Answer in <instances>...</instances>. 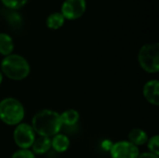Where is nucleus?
<instances>
[{
  "label": "nucleus",
  "instance_id": "nucleus-1",
  "mask_svg": "<svg viewBox=\"0 0 159 158\" xmlns=\"http://www.w3.org/2000/svg\"><path fill=\"white\" fill-rule=\"evenodd\" d=\"M32 124L34 132L48 138L57 135L62 126L60 115L51 110H42L36 113L33 117Z\"/></svg>",
  "mask_w": 159,
  "mask_h": 158
},
{
  "label": "nucleus",
  "instance_id": "nucleus-2",
  "mask_svg": "<svg viewBox=\"0 0 159 158\" xmlns=\"http://www.w3.org/2000/svg\"><path fill=\"white\" fill-rule=\"evenodd\" d=\"M1 70L7 77L12 80H21L28 76L30 65L22 56L10 54L2 61Z\"/></svg>",
  "mask_w": 159,
  "mask_h": 158
},
{
  "label": "nucleus",
  "instance_id": "nucleus-3",
  "mask_svg": "<svg viewBox=\"0 0 159 158\" xmlns=\"http://www.w3.org/2000/svg\"><path fill=\"white\" fill-rule=\"evenodd\" d=\"M24 117L22 104L14 98H7L0 102V119L7 125H18Z\"/></svg>",
  "mask_w": 159,
  "mask_h": 158
},
{
  "label": "nucleus",
  "instance_id": "nucleus-4",
  "mask_svg": "<svg viewBox=\"0 0 159 158\" xmlns=\"http://www.w3.org/2000/svg\"><path fill=\"white\" fill-rule=\"evenodd\" d=\"M138 60L141 67L148 73H157L159 71V45L150 43L142 47L139 51Z\"/></svg>",
  "mask_w": 159,
  "mask_h": 158
},
{
  "label": "nucleus",
  "instance_id": "nucleus-5",
  "mask_svg": "<svg viewBox=\"0 0 159 158\" xmlns=\"http://www.w3.org/2000/svg\"><path fill=\"white\" fill-rule=\"evenodd\" d=\"M34 133L32 126L28 124H20L13 133L14 142L20 149H28L32 147L35 140Z\"/></svg>",
  "mask_w": 159,
  "mask_h": 158
},
{
  "label": "nucleus",
  "instance_id": "nucleus-6",
  "mask_svg": "<svg viewBox=\"0 0 159 158\" xmlns=\"http://www.w3.org/2000/svg\"><path fill=\"white\" fill-rule=\"evenodd\" d=\"M86 0H65L61 6V14L64 19L76 20L86 11Z\"/></svg>",
  "mask_w": 159,
  "mask_h": 158
},
{
  "label": "nucleus",
  "instance_id": "nucleus-7",
  "mask_svg": "<svg viewBox=\"0 0 159 158\" xmlns=\"http://www.w3.org/2000/svg\"><path fill=\"white\" fill-rule=\"evenodd\" d=\"M110 153L112 158H138L140 156L138 147L127 141L113 144Z\"/></svg>",
  "mask_w": 159,
  "mask_h": 158
},
{
  "label": "nucleus",
  "instance_id": "nucleus-8",
  "mask_svg": "<svg viewBox=\"0 0 159 158\" xmlns=\"http://www.w3.org/2000/svg\"><path fill=\"white\" fill-rule=\"evenodd\" d=\"M143 96L148 102L153 105H159L158 80H150L143 87Z\"/></svg>",
  "mask_w": 159,
  "mask_h": 158
},
{
  "label": "nucleus",
  "instance_id": "nucleus-9",
  "mask_svg": "<svg viewBox=\"0 0 159 158\" xmlns=\"http://www.w3.org/2000/svg\"><path fill=\"white\" fill-rule=\"evenodd\" d=\"M33 153L36 155H43L51 148V140L48 137L40 136L35 139L33 145Z\"/></svg>",
  "mask_w": 159,
  "mask_h": 158
},
{
  "label": "nucleus",
  "instance_id": "nucleus-10",
  "mask_svg": "<svg viewBox=\"0 0 159 158\" xmlns=\"http://www.w3.org/2000/svg\"><path fill=\"white\" fill-rule=\"evenodd\" d=\"M129 142H131L132 144L138 147L139 145H143L146 143L148 141V137L144 130L141 129H133L129 133Z\"/></svg>",
  "mask_w": 159,
  "mask_h": 158
},
{
  "label": "nucleus",
  "instance_id": "nucleus-11",
  "mask_svg": "<svg viewBox=\"0 0 159 158\" xmlns=\"http://www.w3.org/2000/svg\"><path fill=\"white\" fill-rule=\"evenodd\" d=\"M70 146V141L68 137L62 134H57L54 136V138L51 140V147L56 152L63 153L65 152Z\"/></svg>",
  "mask_w": 159,
  "mask_h": 158
},
{
  "label": "nucleus",
  "instance_id": "nucleus-12",
  "mask_svg": "<svg viewBox=\"0 0 159 158\" xmlns=\"http://www.w3.org/2000/svg\"><path fill=\"white\" fill-rule=\"evenodd\" d=\"M14 48V44L12 38L5 33L0 34V54L4 56H8L12 53Z\"/></svg>",
  "mask_w": 159,
  "mask_h": 158
},
{
  "label": "nucleus",
  "instance_id": "nucleus-13",
  "mask_svg": "<svg viewBox=\"0 0 159 158\" xmlns=\"http://www.w3.org/2000/svg\"><path fill=\"white\" fill-rule=\"evenodd\" d=\"M60 116L61 124L66 126H73L79 120V114L74 109H68L64 111L61 115H60Z\"/></svg>",
  "mask_w": 159,
  "mask_h": 158
},
{
  "label": "nucleus",
  "instance_id": "nucleus-14",
  "mask_svg": "<svg viewBox=\"0 0 159 158\" xmlns=\"http://www.w3.org/2000/svg\"><path fill=\"white\" fill-rule=\"evenodd\" d=\"M64 17L62 16L61 13L60 12H54L52 14H50L48 18H47V26L49 29H53V30H57L59 28H61L63 23H64Z\"/></svg>",
  "mask_w": 159,
  "mask_h": 158
},
{
  "label": "nucleus",
  "instance_id": "nucleus-15",
  "mask_svg": "<svg viewBox=\"0 0 159 158\" xmlns=\"http://www.w3.org/2000/svg\"><path fill=\"white\" fill-rule=\"evenodd\" d=\"M28 0H1V2L8 8L18 9L23 7Z\"/></svg>",
  "mask_w": 159,
  "mask_h": 158
},
{
  "label": "nucleus",
  "instance_id": "nucleus-16",
  "mask_svg": "<svg viewBox=\"0 0 159 158\" xmlns=\"http://www.w3.org/2000/svg\"><path fill=\"white\" fill-rule=\"evenodd\" d=\"M148 148L150 152L156 156L159 155V137L158 135L154 136L148 142Z\"/></svg>",
  "mask_w": 159,
  "mask_h": 158
},
{
  "label": "nucleus",
  "instance_id": "nucleus-17",
  "mask_svg": "<svg viewBox=\"0 0 159 158\" xmlns=\"http://www.w3.org/2000/svg\"><path fill=\"white\" fill-rule=\"evenodd\" d=\"M11 158H35L33 152L29 151L28 149H21L15 152Z\"/></svg>",
  "mask_w": 159,
  "mask_h": 158
},
{
  "label": "nucleus",
  "instance_id": "nucleus-18",
  "mask_svg": "<svg viewBox=\"0 0 159 158\" xmlns=\"http://www.w3.org/2000/svg\"><path fill=\"white\" fill-rule=\"evenodd\" d=\"M138 158H158V156H156L152 153H144V154H142L141 156H139Z\"/></svg>",
  "mask_w": 159,
  "mask_h": 158
},
{
  "label": "nucleus",
  "instance_id": "nucleus-19",
  "mask_svg": "<svg viewBox=\"0 0 159 158\" xmlns=\"http://www.w3.org/2000/svg\"><path fill=\"white\" fill-rule=\"evenodd\" d=\"M2 79H3V75H2V73L0 72V84L2 83Z\"/></svg>",
  "mask_w": 159,
  "mask_h": 158
}]
</instances>
